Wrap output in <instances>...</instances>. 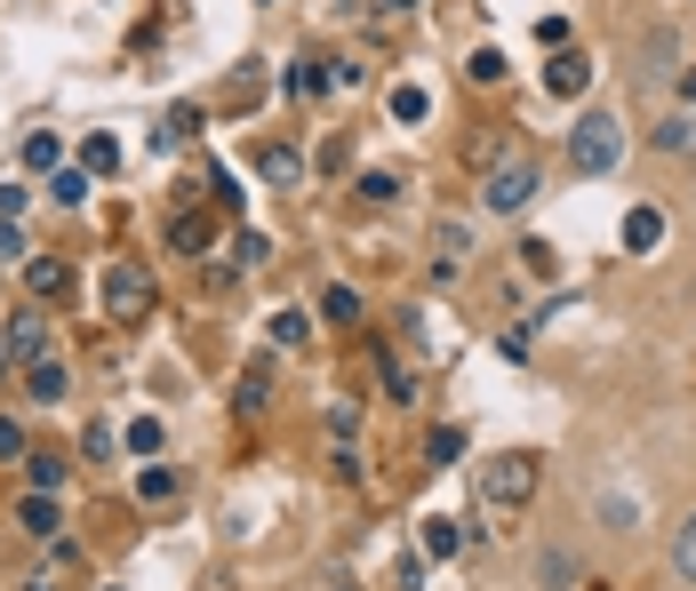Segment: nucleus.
Segmentation results:
<instances>
[{
    "instance_id": "obj_1",
    "label": "nucleus",
    "mask_w": 696,
    "mask_h": 591,
    "mask_svg": "<svg viewBox=\"0 0 696 591\" xmlns=\"http://www.w3.org/2000/svg\"><path fill=\"white\" fill-rule=\"evenodd\" d=\"M624 152V120L616 113H577L569 128V177H609Z\"/></svg>"
},
{
    "instance_id": "obj_2",
    "label": "nucleus",
    "mask_w": 696,
    "mask_h": 591,
    "mask_svg": "<svg viewBox=\"0 0 696 591\" xmlns=\"http://www.w3.org/2000/svg\"><path fill=\"white\" fill-rule=\"evenodd\" d=\"M528 200H537V160L528 152H505V160L481 168V208L488 217H520Z\"/></svg>"
},
{
    "instance_id": "obj_3",
    "label": "nucleus",
    "mask_w": 696,
    "mask_h": 591,
    "mask_svg": "<svg viewBox=\"0 0 696 591\" xmlns=\"http://www.w3.org/2000/svg\"><path fill=\"white\" fill-rule=\"evenodd\" d=\"M528 496H537V456L528 447H505L496 464H481V504L488 511H520Z\"/></svg>"
},
{
    "instance_id": "obj_4",
    "label": "nucleus",
    "mask_w": 696,
    "mask_h": 591,
    "mask_svg": "<svg viewBox=\"0 0 696 591\" xmlns=\"http://www.w3.org/2000/svg\"><path fill=\"white\" fill-rule=\"evenodd\" d=\"M152 272L137 264V256H113L105 264V312H113V320H145V312H152Z\"/></svg>"
},
{
    "instance_id": "obj_5",
    "label": "nucleus",
    "mask_w": 696,
    "mask_h": 591,
    "mask_svg": "<svg viewBox=\"0 0 696 591\" xmlns=\"http://www.w3.org/2000/svg\"><path fill=\"white\" fill-rule=\"evenodd\" d=\"M545 88H552V96H584V88H592V56H584V49H552Z\"/></svg>"
},
{
    "instance_id": "obj_6",
    "label": "nucleus",
    "mask_w": 696,
    "mask_h": 591,
    "mask_svg": "<svg viewBox=\"0 0 696 591\" xmlns=\"http://www.w3.org/2000/svg\"><path fill=\"white\" fill-rule=\"evenodd\" d=\"M24 288H32V304H64V296H73V272H64V256H32Z\"/></svg>"
},
{
    "instance_id": "obj_7",
    "label": "nucleus",
    "mask_w": 696,
    "mask_h": 591,
    "mask_svg": "<svg viewBox=\"0 0 696 591\" xmlns=\"http://www.w3.org/2000/svg\"><path fill=\"white\" fill-rule=\"evenodd\" d=\"M673 64H681V32H673V24H648V32H641V73L665 81Z\"/></svg>"
},
{
    "instance_id": "obj_8",
    "label": "nucleus",
    "mask_w": 696,
    "mask_h": 591,
    "mask_svg": "<svg viewBox=\"0 0 696 591\" xmlns=\"http://www.w3.org/2000/svg\"><path fill=\"white\" fill-rule=\"evenodd\" d=\"M9 360H49V320L41 312H17L9 320Z\"/></svg>"
},
{
    "instance_id": "obj_9",
    "label": "nucleus",
    "mask_w": 696,
    "mask_h": 591,
    "mask_svg": "<svg viewBox=\"0 0 696 591\" xmlns=\"http://www.w3.org/2000/svg\"><path fill=\"white\" fill-rule=\"evenodd\" d=\"M256 177L264 184H305V152H296V145H264L256 152Z\"/></svg>"
},
{
    "instance_id": "obj_10",
    "label": "nucleus",
    "mask_w": 696,
    "mask_h": 591,
    "mask_svg": "<svg viewBox=\"0 0 696 591\" xmlns=\"http://www.w3.org/2000/svg\"><path fill=\"white\" fill-rule=\"evenodd\" d=\"M624 249H633V256L665 249V208H633V217H624Z\"/></svg>"
},
{
    "instance_id": "obj_11",
    "label": "nucleus",
    "mask_w": 696,
    "mask_h": 591,
    "mask_svg": "<svg viewBox=\"0 0 696 591\" xmlns=\"http://www.w3.org/2000/svg\"><path fill=\"white\" fill-rule=\"evenodd\" d=\"M56 519H64V511H56V488H32V496L17 504V528H24V536H56Z\"/></svg>"
},
{
    "instance_id": "obj_12",
    "label": "nucleus",
    "mask_w": 696,
    "mask_h": 591,
    "mask_svg": "<svg viewBox=\"0 0 696 591\" xmlns=\"http://www.w3.org/2000/svg\"><path fill=\"white\" fill-rule=\"evenodd\" d=\"M73 576H81V551H56L49 568H32V583H24V591H73Z\"/></svg>"
},
{
    "instance_id": "obj_13",
    "label": "nucleus",
    "mask_w": 696,
    "mask_h": 591,
    "mask_svg": "<svg viewBox=\"0 0 696 591\" xmlns=\"http://www.w3.org/2000/svg\"><path fill=\"white\" fill-rule=\"evenodd\" d=\"M24 392L41 400V408H49V400H64V360H32V368H24Z\"/></svg>"
},
{
    "instance_id": "obj_14",
    "label": "nucleus",
    "mask_w": 696,
    "mask_h": 591,
    "mask_svg": "<svg viewBox=\"0 0 696 591\" xmlns=\"http://www.w3.org/2000/svg\"><path fill=\"white\" fill-rule=\"evenodd\" d=\"M264 400H273V360H249L241 368V415H256Z\"/></svg>"
},
{
    "instance_id": "obj_15",
    "label": "nucleus",
    "mask_w": 696,
    "mask_h": 591,
    "mask_svg": "<svg viewBox=\"0 0 696 591\" xmlns=\"http://www.w3.org/2000/svg\"><path fill=\"white\" fill-rule=\"evenodd\" d=\"M81 168H88V177H113V168H120V136H105V128H96L88 145H81Z\"/></svg>"
},
{
    "instance_id": "obj_16",
    "label": "nucleus",
    "mask_w": 696,
    "mask_h": 591,
    "mask_svg": "<svg viewBox=\"0 0 696 591\" xmlns=\"http://www.w3.org/2000/svg\"><path fill=\"white\" fill-rule=\"evenodd\" d=\"M577 583V560L569 551H537V591H569Z\"/></svg>"
},
{
    "instance_id": "obj_17",
    "label": "nucleus",
    "mask_w": 696,
    "mask_h": 591,
    "mask_svg": "<svg viewBox=\"0 0 696 591\" xmlns=\"http://www.w3.org/2000/svg\"><path fill=\"white\" fill-rule=\"evenodd\" d=\"M673 576H681V583H696V511L673 528Z\"/></svg>"
},
{
    "instance_id": "obj_18",
    "label": "nucleus",
    "mask_w": 696,
    "mask_h": 591,
    "mask_svg": "<svg viewBox=\"0 0 696 591\" xmlns=\"http://www.w3.org/2000/svg\"><path fill=\"white\" fill-rule=\"evenodd\" d=\"M192 128H201V104H177V113L160 120V136H152V145H160V152H177V136H192Z\"/></svg>"
},
{
    "instance_id": "obj_19",
    "label": "nucleus",
    "mask_w": 696,
    "mask_h": 591,
    "mask_svg": "<svg viewBox=\"0 0 696 591\" xmlns=\"http://www.w3.org/2000/svg\"><path fill=\"white\" fill-rule=\"evenodd\" d=\"M464 81H473V88H496V81H505V49H473V64H464Z\"/></svg>"
},
{
    "instance_id": "obj_20",
    "label": "nucleus",
    "mask_w": 696,
    "mask_h": 591,
    "mask_svg": "<svg viewBox=\"0 0 696 591\" xmlns=\"http://www.w3.org/2000/svg\"><path fill=\"white\" fill-rule=\"evenodd\" d=\"M169 249H177V256L209 249V217H177V224H169Z\"/></svg>"
},
{
    "instance_id": "obj_21",
    "label": "nucleus",
    "mask_w": 696,
    "mask_h": 591,
    "mask_svg": "<svg viewBox=\"0 0 696 591\" xmlns=\"http://www.w3.org/2000/svg\"><path fill=\"white\" fill-rule=\"evenodd\" d=\"M456 456H464V432H456V424L424 432V464H456Z\"/></svg>"
},
{
    "instance_id": "obj_22",
    "label": "nucleus",
    "mask_w": 696,
    "mask_h": 591,
    "mask_svg": "<svg viewBox=\"0 0 696 591\" xmlns=\"http://www.w3.org/2000/svg\"><path fill=\"white\" fill-rule=\"evenodd\" d=\"M424 113H433V96H424L416 81H401V88H392V120H424Z\"/></svg>"
},
{
    "instance_id": "obj_23",
    "label": "nucleus",
    "mask_w": 696,
    "mask_h": 591,
    "mask_svg": "<svg viewBox=\"0 0 696 591\" xmlns=\"http://www.w3.org/2000/svg\"><path fill=\"white\" fill-rule=\"evenodd\" d=\"M305 336H313V320H305V312H273V344H281V352H296Z\"/></svg>"
},
{
    "instance_id": "obj_24",
    "label": "nucleus",
    "mask_w": 696,
    "mask_h": 591,
    "mask_svg": "<svg viewBox=\"0 0 696 591\" xmlns=\"http://www.w3.org/2000/svg\"><path fill=\"white\" fill-rule=\"evenodd\" d=\"M137 496H145V504H169V496H177V472H169V464H145Z\"/></svg>"
},
{
    "instance_id": "obj_25",
    "label": "nucleus",
    "mask_w": 696,
    "mask_h": 591,
    "mask_svg": "<svg viewBox=\"0 0 696 591\" xmlns=\"http://www.w3.org/2000/svg\"><path fill=\"white\" fill-rule=\"evenodd\" d=\"M49 192H56V208H81V200H88V168H56Z\"/></svg>"
},
{
    "instance_id": "obj_26",
    "label": "nucleus",
    "mask_w": 696,
    "mask_h": 591,
    "mask_svg": "<svg viewBox=\"0 0 696 591\" xmlns=\"http://www.w3.org/2000/svg\"><path fill=\"white\" fill-rule=\"evenodd\" d=\"M656 145H665V152H696V120H688V113H673L665 128H656Z\"/></svg>"
},
{
    "instance_id": "obj_27",
    "label": "nucleus",
    "mask_w": 696,
    "mask_h": 591,
    "mask_svg": "<svg viewBox=\"0 0 696 591\" xmlns=\"http://www.w3.org/2000/svg\"><path fill=\"white\" fill-rule=\"evenodd\" d=\"M328 81H337V73H328V64H296V73H288V96H320Z\"/></svg>"
},
{
    "instance_id": "obj_28",
    "label": "nucleus",
    "mask_w": 696,
    "mask_h": 591,
    "mask_svg": "<svg viewBox=\"0 0 696 591\" xmlns=\"http://www.w3.org/2000/svg\"><path fill=\"white\" fill-rule=\"evenodd\" d=\"M601 528H641V504L633 496H601Z\"/></svg>"
},
{
    "instance_id": "obj_29",
    "label": "nucleus",
    "mask_w": 696,
    "mask_h": 591,
    "mask_svg": "<svg viewBox=\"0 0 696 591\" xmlns=\"http://www.w3.org/2000/svg\"><path fill=\"white\" fill-rule=\"evenodd\" d=\"M24 479L32 488H64V456H24Z\"/></svg>"
},
{
    "instance_id": "obj_30",
    "label": "nucleus",
    "mask_w": 696,
    "mask_h": 591,
    "mask_svg": "<svg viewBox=\"0 0 696 591\" xmlns=\"http://www.w3.org/2000/svg\"><path fill=\"white\" fill-rule=\"evenodd\" d=\"M32 456V447H24V424H17V415H0V464H24Z\"/></svg>"
},
{
    "instance_id": "obj_31",
    "label": "nucleus",
    "mask_w": 696,
    "mask_h": 591,
    "mask_svg": "<svg viewBox=\"0 0 696 591\" xmlns=\"http://www.w3.org/2000/svg\"><path fill=\"white\" fill-rule=\"evenodd\" d=\"M232 256H241V264H264V256H273V240L241 224V232H232Z\"/></svg>"
},
{
    "instance_id": "obj_32",
    "label": "nucleus",
    "mask_w": 696,
    "mask_h": 591,
    "mask_svg": "<svg viewBox=\"0 0 696 591\" xmlns=\"http://www.w3.org/2000/svg\"><path fill=\"white\" fill-rule=\"evenodd\" d=\"M24 168H56V136H49V128L24 136Z\"/></svg>"
},
{
    "instance_id": "obj_33",
    "label": "nucleus",
    "mask_w": 696,
    "mask_h": 591,
    "mask_svg": "<svg viewBox=\"0 0 696 591\" xmlns=\"http://www.w3.org/2000/svg\"><path fill=\"white\" fill-rule=\"evenodd\" d=\"M384 400H401V408L416 400V376H409L401 360H384Z\"/></svg>"
},
{
    "instance_id": "obj_34",
    "label": "nucleus",
    "mask_w": 696,
    "mask_h": 591,
    "mask_svg": "<svg viewBox=\"0 0 696 591\" xmlns=\"http://www.w3.org/2000/svg\"><path fill=\"white\" fill-rule=\"evenodd\" d=\"M464 536L449 528V519H424V551H433V560H449V551H456Z\"/></svg>"
},
{
    "instance_id": "obj_35",
    "label": "nucleus",
    "mask_w": 696,
    "mask_h": 591,
    "mask_svg": "<svg viewBox=\"0 0 696 591\" xmlns=\"http://www.w3.org/2000/svg\"><path fill=\"white\" fill-rule=\"evenodd\" d=\"M320 312H328V320H360V296H352V288H328Z\"/></svg>"
},
{
    "instance_id": "obj_36",
    "label": "nucleus",
    "mask_w": 696,
    "mask_h": 591,
    "mask_svg": "<svg viewBox=\"0 0 696 591\" xmlns=\"http://www.w3.org/2000/svg\"><path fill=\"white\" fill-rule=\"evenodd\" d=\"M128 447H137V456H160V424H152V415H137V424H128Z\"/></svg>"
},
{
    "instance_id": "obj_37",
    "label": "nucleus",
    "mask_w": 696,
    "mask_h": 591,
    "mask_svg": "<svg viewBox=\"0 0 696 591\" xmlns=\"http://www.w3.org/2000/svg\"><path fill=\"white\" fill-rule=\"evenodd\" d=\"M0 256H24V232H17V217H0Z\"/></svg>"
},
{
    "instance_id": "obj_38",
    "label": "nucleus",
    "mask_w": 696,
    "mask_h": 591,
    "mask_svg": "<svg viewBox=\"0 0 696 591\" xmlns=\"http://www.w3.org/2000/svg\"><path fill=\"white\" fill-rule=\"evenodd\" d=\"M0 217H24V184H0Z\"/></svg>"
},
{
    "instance_id": "obj_39",
    "label": "nucleus",
    "mask_w": 696,
    "mask_h": 591,
    "mask_svg": "<svg viewBox=\"0 0 696 591\" xmlns=\"http://www.w3.org/2000/svg\"><path fill=\"white\" fill-rule=\"evenodd\" d=\"M681 96H696V64H688V73H681Z\"/></svg>"
},
{
    "instance_id": "obj_40",
    "label": "nucleus",
    "mask_w": 696,
    "mask_h": 591,
    "mask_svg": "<svg viewBox=\"0 0 696 591\" xmlns=\"http://www.w3.org/2000/svg\"><path fill=\"white\" fill-rule=\"evenodd\" d=\"M384 9H392V17H409V9H416V0H384Z\"/></svg>"
},
{
    "instance_id": "obj_41",
    "label": "nucleus",
    "mask_w": 696,
    "mask_h": 591,
    "mask_svg": "<svg viewBox=\"0 0 696 591\" xmlns=\"http://www.w3.org/2000/svg\"><path fill=\"white\" fill-rule=\"evenodd\" d=\"M0 384H9V344H0Z\"/></svg>"
}]
</instances>
